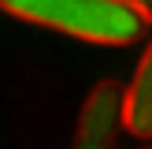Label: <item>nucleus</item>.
I'll list each match as a JSON object with an SVG mask.
<instances>
[{
    "label": "nucleus",
    "instance_id": "nucleus-4",
    "mask_svg": "<svg viewBox=\"0 0 152 149\" xmlns=\"http://www.w3.org/2000/svg\"><path fill=\"white\" fill-rule=\"evenodd\" d=\"M134 7H137V11H141V19L152 26V0H134Z\"/></svg>",
    "mask_w": 152,
    "mask_h": 149
},
{
    "label": "nucleus",
    "instance_id": "nucleus-3",
    "mask_svg": "<svg viewBox=\"0 0 152 149\" xmlns=\"http://www.w3.org/2000/svg\"><path fill=\"white\" fill-rule=\"evenodd\" d=\"M123 127L134 138H152V41L137 60L130 89L123 93Z\"/></svg>",
    "mask_w": 152,
    "mask_h": 149
},
{
    "label": "nucleus",
    "instance_id": "nucleus-1",
    "mask_svg": "<svg viewBox=\"0 0 152 149\" xmlns=\"http://www.w3.org/2000/svg\"><path fill=\"white\" fill-rule=\"evenodd\" d=\"M0 11L93 45H130L148 30L134 0H0Z\"/></svg>",
    "mask_w": 152,
    "mask_h": 149
},
{
    "label": "nucleus",
    "instance_id": "nucleus-2",
    "mask_svg": "<svg viewBox=\"0 0 152 149\" xmlns=\"http://www.w3.org/2000/svg\"><path fill=\"white\" fill-rule=\"evenodd\" d=\"M123 93L115 78H104L89 89L86 104L78 112V131H74L71 149H119V131H123Z\"/></svg>",
    "mask_w": 152,
    "mask_h": 149
}]
</instances>
